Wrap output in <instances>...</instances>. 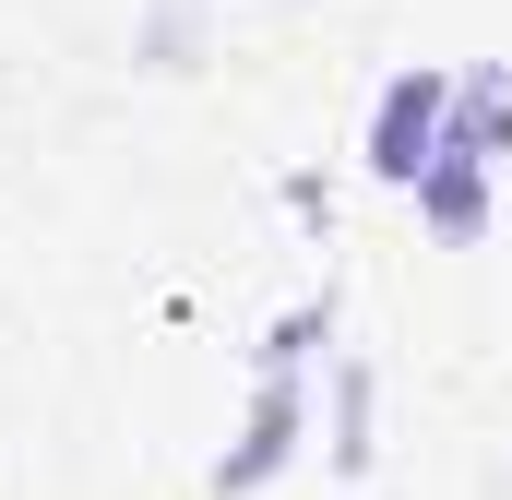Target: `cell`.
I'll return each instance as SVG.
<instances>
[{
  "label": "cell",
  "instance_id": "obj_2",
  "mask_svg": "<svg viewBox=\"0 0 512 500\" xmlns=\"http://www.w3.org/2000/svg\"><path fill=\"white\" fill-rule=\"evenodd\" d=\"M441 155H477V167L512 155V72H501V60L453 84V143H441Z\"/></svg>",
  "mask_w": 512,
  "mask_h": 500
},
{
  "label": "cell",
  "instance_id": "obj_1",
  "mask_svg": "<svg viewBox=\"0 0 512 500\" xmlns=\"http://www.w3.org/2000/svg\"><path fill=\"white\" fill-rule=\"evenodd\" d=\"M441 143H453V72H393L382 108H370V167L417 191L441 167Z\"/></svg>",
  "mask_w": 512,
  "mask_h": 500
},
{
  "label": "cell",
  "instance_id": "obj_4",
  "mask_svg": "<svg viewBox=\"0 0 512 500\" xmlns=\"http://www.w3.org/2000/svg\"><path fill=\"white\" fill-rule=\"evenodd\" d=\"M417 215H429L441 239H477V227H489V167H477V155H441V167L417 179Z\"/></svg>",
  "mask_w": 512,
  "mask_h": 500
},
{
  "label": "cell",
  "instance_id": "obj_3",
  "mask_svg": "<svg viewBox=\"0 0 512 500\" xmlns=\"http://www.w3.org/2000/svg\"><path fill=\"white\" fill-rule=\"evenodd\" d=\"M286 441H298V381L274 370V381H262V405H251V441L215 465V489H262V477L286 465Z\"/></svg>",
  "mask_w": 512,
  "mask_h": 500
}]
</instances>
